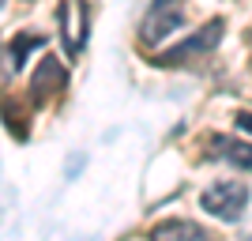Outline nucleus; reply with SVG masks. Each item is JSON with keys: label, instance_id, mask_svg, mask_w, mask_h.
<instances>
[{"label": "nucleus", "instance_id": "obj_8", "mask_svg": "<svg viewBox=\"0 0 252 241\" xmlns=\"http://www.w3.org/2000/svg\"><path fill=\"white\" fill-rule=\"evenodd\" d=\"M245 241H252V234H245Z\"/></svg>", "mask_w": 252, "mask_h": 241}, {"label": "nucleus", "instance_id": "obj_2", "mask_svg": "<svg viewBox=\"0 0 252 241\" xmlns=\"http://www.w3.org/2000/svg\"><path fill=\"white\" fill-rule=\"evenodd\" d=\"M181 23H185V0H155L143 15V23H139V42L158 45L162 38L181 31Z\"/></svg>", "mask_w": 252, "mask_h": 241}, {"label": "nucleus", "instance_id": "obj_7", "mask_svg": "<svg viewBox=\"0 0 252 241\" xmlns=\"http://www.w3.org/2000/svg\"><path fill=\"white\" fill-rule=\"evenodd\" d=\"M237 125H241L245 132H252V113H237Z\"/></svg>", "mask_w": 252, "mask_h": 241}, {"label": "nucleus", "instance_id": "obj_6", "mask_svg": "<svg viewBox=\"0 0 252 241\" xmlns=\"http://www.w3.org/2000/svg\"><path fill=\"white\" fill-rule=\"evenodd\" d=\"M215 143V155L226 158V162H233V166H241V170H252V147L249 143H237V139H211Z\"/></svg>", "mask_w": 252, "mask_h": 241}, {"label": "nucleus", "instance_id": "obj_5", "mask_svg": "<svg viewBox=\"0 0 252 241\" xmlns=\"http://www.w3.org/2000/svg\"><path fill=\"white\" fill-rule=\"evenodd\" d=\"M64 79H68V75H64V68L53 61V57H45V61L38 64V72H34V83H31L34 98L42 102V98L53 95V91H64Z\"/></svg>", "mask_w": 252, "mask_h": 241}, {"label": "nucleus", "instance_id": "obj_4", "mask_svg": "<svg viewBox=\"0 0 252 241\" xmlns=\"http://www.w3.org/2000/svg\"><path fill=\"white\" fill-rule=\"evenodd\" d=\"M151 241H215V238H211L203 226H196V222L169 219V222H162V226H155Z\"/></svg>", "mask_w": 252, "mask_h": 241}, {"label": "nucleus", "instance_id": "obj_1", "mask_svg": "<svg viewBox=\"0 0 252 241\" xmlns=\"http://www.w3.org/2000/svg\"><path fill=\"white\" fill-rule=\"evenodd\" d=\"M200 207L211 211L215 219L237 222L245 215V207H249V185H245V181H215V185L203 189Z\"/></svg>", "mask_w": 252, "mask_h": 241}, {"label": "nucleus", "instance_id": "obj_3", "mask_svg": "<svg viewBox=\"0 0 252 241\" xmlns=\"http://www.w3.org/2000/svg\"><path fill=\"white\" fill-rule=\"evenodd\" d=\"M222 38V19H211L203 31L189 34L181 45H173V49L162 53V64H181V61H192V57H200V53H211L215 45H219Z\"/></svg>", "mask_w": 252, "mask_h": 241}]
</instances>
